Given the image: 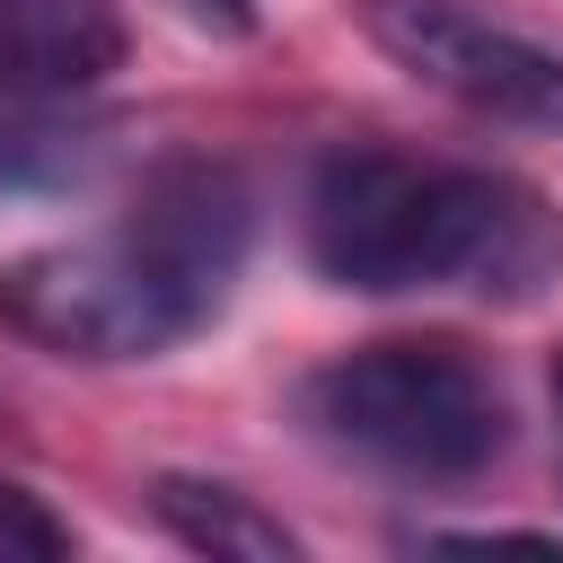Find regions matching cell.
<instances>
[{"mask_svg":"<svg viewBox=\"0 0 563 563\" xmlns=\"http://www.w3.org/2000/svg\"><path fill=\"white\" fill-rule=\"evenodd\" d=\"M123 26L106 0H0V106L79 97L114 70Z\"/></svg>","mask_w":563,"mask_h":563,"instance_id":"5","label":"cell"},{"mask_svg":"<svg viewBox=\"0 0 563 563\" xmlns=\"http://www.w3.org/2000/svg\"><path fill=\"white\" fill-rule=\"evenodd\" d=\"M202 18H220V26H246V0H194Z\"/></svg>","mask_w":563,"mask_h":563,"instance_id":"8","label":"cell"},{"mask_svg":"<svg viewBox=\"0 0 563 563\" xmlns=\"http://www.w3.org/2000/svg\"><path fill=\"white\" fill-rule=\"evenodd\" d=\"M299 413L334 457H361L405 484H466L510 449L501 378L449 334H396V343L334 352L325 369H308Z\"/></svg>","mask_w":563,"mask_h":563,"instance_id":"3","label":"cell"},{"mask_svg":"<svg viewBox=\"0 0 563 563\" xmlns=\"http://www.w3.org/2000/svg\"><path fill=\"white\" fill-rule=\"evenodd\" d=\"M53 554H70V528L26 484H0V563H53Z\"/></svg>","mask_w":563,"mask_h":563,"instance_id":"7","label":"cell"},{"mask_svg":"<svg viewBox=\"0 0 563 563\" xmlns=\"http://www.w3.org/2000/svg\"><path fill=\"white\" fill-rule=\"evenodd\" d=\"M308 264L369 299L475 290L493 308H528L563 282V220L510 167L343 141L308 176Z\"/></svg>","mask_w":563,"mask_h":563,"instance_id":"1","label":"cell"},{"mask_svg":"<svg viewBox=\"0 0 563 563\" xmlns=\"http://www.w3.org/2000/svg\"><path fill=\"white\" fill-rule=\"evenodd\" d=\"M150 510H158V528H167L185 554H229V563H290V554H299V537H290L273 510H255L238 484L158 475Z\"/></svg>","mask_w":563,"mask_h":563,"instance_id":"6","label":"cell"},{"mask_svg":"<svg viewBox=\"0 0 563 563\" xmlns=\"http://www.w3.org/2000/svg\"><path fill=\"white\" fill-rule=\"evenodd\" d=\"M554 413H563V352H554Z\"/></svg>","mask_w":563,"mask_h":563,"instance_id":"9","label":"cell"},{"mask_svg":"<svg viewBox=\"0 0 563 563\" xmlns=\"http://www.w3.org/2000/svg\"><path fill=\"white\" fill-rule=\"evenodd\" d=\"M255 202L220 158H167L141 176L132 211L106 238H53L0 264V325L53 361H150L185 343L238 255Z\"/></svg>","mask_w":563,"mask_h":563,"instance_id":"2","label":"cell"},{"mask_svg":"<svg viewBox=\"0 0 563 563\" xmlns=\"http://www.w3.org/2000/svg\"><path fill=\"white\" fill-rule=\"evenodd\" d=\"M361 35L466 114L563 141V53L501 26L484 0H361Z\"/></svg>","mask_w":563,"mask_h":563,"instance_id":"4","label":"cell"}]
</instances>
